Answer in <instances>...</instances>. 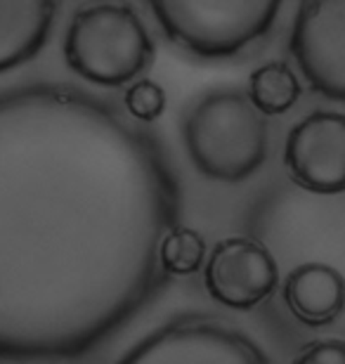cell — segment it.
I'll return each mask as SVG.
<instances>
[{"mask_svg":"<svg viewBox=\"0 0 345 364\" xmlns=\"http://www.w3.org/2000/svg\"><path fill=\"white\" fill-rule=\"evenodd\" d=\"M182 215L164 137L67 83L0 92V360L95 350L164 284Z\"/></svg>","mask_w":345,"mask_h":364,"instance_id":"cell-1","label":"cell"},{"mask_svg":"<svg viewBox=\"0 0 345 364\" xmlns=\"http://www.w3.org/2000/svg\"><path fill=\"white\" fill-rule=\"evenodd\" d=\"M180 140L187 159L203 178L225 185L255 176L270 151L267 116L246 90L211 88L182 107Z\"/></svg>","mask_w":345,"mask_h":364,"instance_id":"cell-2","label":"cell"},{"mask_svg":"<svg viewBox=\"0 0 345 364\" xmlns=\"http://www.w3.org/2000/svg\"><path fill=\"white\" fill-rule=\"evenodd\" d=\"M284 0H144L171 46L194 62H234L265 43Z\"/></svg>","mask_w":345,"mask_h":364,"instance_id":"cell-3","label":"cell"},{"mask_svg":"<svg viewBox=\"0 0 345 364\" xmlns=\"http://www.w3.org/2000/svg\"><path fill=\"white\" fill-rule=\"evenodd\" d=\"M62 50L73 74L100 88L130 85L156 57V43L128 0H95L76 7Z\"/></svg>","mask_w":345,"mask_h":364,"instance_id":"cell-4","label":"cell"},{"mask_svg":"<svg viewBox=\"0 0 345 364\" xmlns=\"http://www.w3.org/2000/svg\"><path fill=\"white\" fill-rule=\"evenodd\" d=\"M119 364H270V360L237 326L185 317L149 333Z\"/></svg>","mask_w":345,"mask_h":364,"instance_id":"cell-5","label":"cell"},{"mask_svg":"<svg viewBox=\"0 0 345 364\" xmlns=\"http://www.w3.org/2000/svg\"><path fill=\"white\" fill-rule=\"evenodd\" d=\"M289 48L314 92L345 102V0H303Z\"/></svg>","mask_w":345,"mask_h":364,"instance_id":"cell-6","label":"cell"},{"mask_svg":"<svg viewBox=\"0 0 345 364\" xmlns=\"http://www.w3.org/2000/svg\"><path fill=\"white\" fill-rule=\"evenodd\" d=\"M284 164L291 180L312 194L345 192V114L312 112L289 130Z\"/></svg>","mask_w":345,"mask_h":364,"instance_id":"cell-7","label":"cell"},{"mask_svg":"<svg viewBox=\"0 0 345 364\" xmlns=\"http://www.w3.org/2000/svg\"><path fill=\"white\" fill-rule=\"evenodd\" d=\"M213 301L232 310H251L275 294L279 267L265 246L248 237H230L213 246L203 267Z\"/></svg>","mask_w":345,"mask_h":364,"instance_id":"cell-8","label":"cell"},{"mask_svg":"<svg viewBox=\"0 0 345 364\" xmlns=\"http://www.w3.org/2000/svg\"><path fill=\"white\" fill-rule=\"evenodd\" d=\"M62 0H0V74L41 55L60 19Z\"/></svg>","mask_w":345,"mask_h":364,"instance_id":"cell-9","label":"cell"},{"mask_svg":"<svg viewBox=\"0 0 345 364\" xmlns=\"http://www.w3.org/2000/svg\"><path fill=\"white\" fill-rule=\"evenodd\" d=\"M284 301L298 322L327 326L345 312V277L327 263H303L286 277Z\"/></svg>","mask_w":345,"mask_h":364,"instance_id":"cell-10","label":"cell"},{"mask_svg":"<svg viewBox=\"0 0 345 364\" xmlns=\"http://www.w3.org/2000/svg\"><path fill=\"white\" fill-rule=\"evenodd\" d=\"M246 92L265 116H282L300 100L303 85L286 62H265L251 71Z\"/></svg>","mask_w":345,"mask_h":364,"instance_id":"cell-11","label":"cell"},{"mask_svg":"<svg viewBox=\"0 0 345 364\" xmlns=\"http://www.w3.org/2000/svg\"><path fill=\"white\" fill-rule=\"evenodd\" d=\"M203 260H206V239L192 228L175 225L161 242L159 263L166 274L189 277L199 272Z\"/></svg>","mask_w":345,"mask_h":364,"instance_id":"cell-12","label":"cell"},{"mask_svg":"<svg viewBox=\"0 0 345 364\" xmlns=\"http://www.w3.org/2000/svg\"><path fill=\"white\" fill-rule=\"evenodd\" d=\"M123 105L135 121L152 126L164 116L168 107V95L161 83L149 81V78H137L128 85L126 95H123Z\"/></svg>","mask_w":345,"mask_h":364,"instance_id":"cell-13","label":"cell"},{"mask_svg":"<svg viewBox=\"0 0 345 364\" xmlns=\"http://www.w3.org/2000/svg\"><path fill=\"white\" fill-rule=\"evenodd\" d=\"M293 364H345V341H317L305 346Z\"/></svg>","mask_w":345,"mask_h":364,"instance_id":"cell-14","label":"cell"},{"mask_svg":"<svg viewBox=\"0 0 345 364\" xmlns=\"http://www.w3.org/2000/svg\"><path fill=\"white\" fill-rule=\"evenodd\" d=\"M69 3H71V5H78V7H80V5H85V3H95V0H69ZM128 3H130V0H128Z\"/></svg>","mask_w":345,"mask_h":364,"instance_id":"cell-15","label":"cell"}]
</instances>
